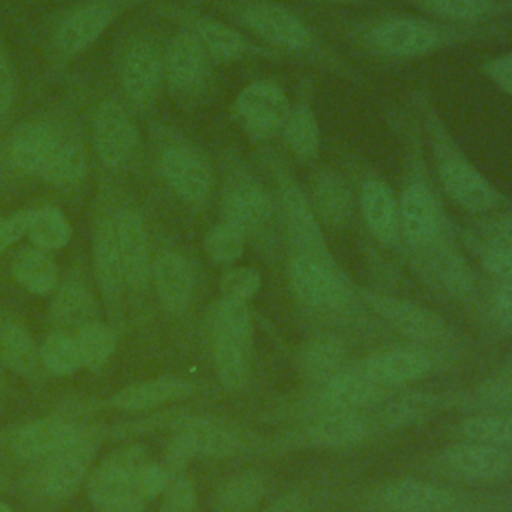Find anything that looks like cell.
<instances>
[{
	"mask_svg": "<svg viewBox=\"0 0 512 512\" xmlns=\"http://www.w3.org/2000/svg\"><path fill=\"white\" fill-rule=\"evenodd\" d=\"M150 458L140 444L110 452L90 474L88 496L100 512H140L150 498L144 490V468Z\"/></svg>",
	"mask_w": 512,
	"mask_h": 512,
	"instance_id": "1",
	"label": "cell"
},
{
	"mask_svg": "<svg viewBox=\"0 0 512 512\" xmlns=\"http://www.w3.org/2000/svg\"><path fill=\"white\" fill-rule=\"evenodd\" d=\"M254 322L248 304L220 298L212 312V352L226 390H240L250 376Z\"/></svg>",
	"mask_w": 512,
	"mask_h": 512,
	"instance_id": "2",
	"label": "cell"
},
{
	"mask_svg": "<svg viewBox=\"0 0 512 512\" xmlns=\"http://www.w3.org/2000/svg\"><path fill=\"white\" fill-rule=\"evenodd\" d=\"M96 444V434L90 428H82L68 446L36 462L38 466L30 480L32 492L46 502L68 500L86 480Z\"/></svg>",
	"mask_w": 512,
	"mask_h": 512,
	"instance_id": "3",
	"label": "cell"
},
{
	"mask_svg": "<svg viewBox=\"0 0 512 512\" xmlns=\"http://www.w3.org/2000/svg\"><path fill=\"white\" fill-rule=\"evenodd\" d=\"M288 284L292 294L308 308L332 310L350 296V286L330 256L296 252L288 262Z\"/></svg>",
	"mask_w": 512,
	"mask_h": 512,
	"instance_id": "4",
	"label": "cell"
},
{
	"mask_svg": "<svg viewBox=\"0 0 512 512\" xmlns=\"http://www.w3.org/2000/svg\"><path fill=\"white\" fill-rule=\"evenodd\" d=\"M238 432L214 418H188L172 434L166 446L164 464L180 474L194 458H224L238 450Z\"/></svg>",
	"mask_w": 512,
	"mask_h": 512,
	"instance_id": "5",
	"label": "cell"
},
{
	"mask_svg": "<svg viewBox=\"0 0 512 512\" xmlns=\"http://www.w3.org/2000/svg\"><path fill=\"white\" fill-rule=\"evenodd\" d=\"M444 32L424 18H388L368 32V44L386 56L414 58L440 48Z\"/></svg>",
	"mask_w": 512,
	"mask_h": 512,
	"instance_id": "6",
	"label": "cell"
},
{
	"mask_svg": "<svg viewBox=\"0 0 512 512\" xmlns=\"http://www.w3.org/2000/svg\"><path fill=\"white\" fill-rule=\"evenodd\" d=\"M236 114L244 128L254 136H270L280 130L290 114L286 92L270 82L258 80L240 90Z\"/></svg>",
	"mask_w": 512,
	"mask_h": 512,
	"instance_id": "7",
	"label": "cell"
},
{
	"mask_svg": "<svg viewBox=\"0 0 512 512\" xmlns=\"http://www.w3.org/2000/svg\"><path fill=\"white\" fill-rule=\"evenodd\" d=\"M94 142L104 166L128 164L138 146V132L130 114L114 100L100 102L94 116Z\"/></svg>",
	"mask_w": 512,
	"mask_h": 512,
	"instance_id": "8",
	"label": "cell"
},
{
	"mask_svg": "<svg viewBox=\"0 0 512 512\" xmlns=\"http://www.w3.org/2000/svg\"><path fill=\"white\" fill-rule=\"evenodd\" d=\"M364 300L380 318H384V322L406 338L430 342L440 340L446 334V322L440 314L410 300L376 292H364Z\"/></svg>",
	"mask_w": 512,
	"mask_h": 512,
	"instance_id": "9",
	"label": "cell"
},
{
	"mask_svg": "<svg viewBox=\"0 0 512 512\" xmlns=\"http://www.w3.org/2000/svg\"><path fill=\"white\" fill-rule=\"evenodd\" d=\"M240 16H242V22L254 34L262 36L264 40L276 46L300 50L310 46L312 42V34L306 28V24L296 14H292L290 10L278 4H268V2L248 4Z\"/></svg>",
	"mask_w": 512,
	"mask_h": 512,
	"instance_id": "10",
	"label": "cell"
},
{
	"mask_svg": "<svg viewBox=\"0 0 512 512\" xmlns=\"http://www.w3.org/2000/svg\"><path fill=\"white\" fill-rule=\"evenodd\" d=\"M160 170L168 186L186 202H202L212 186L208 162L188 146H170L160 156Z\"/></svg>",
	"mask_w": 512,
	"mask_h": 512,
	"instance_id": "11",
	"label": "cell"
},
{
	"mask_svg": "<svg viewBox=\"0 0 512 512\" xmlns=\"http://www.w3.org/2000/svg\"><path fill=\"white\" fill-rule=\"evenodd\" d=\"M280 190H282V212H284L286 230L296 250L304 254L330 256L310 198L288 176L282 178Z\"/></svg>",
	"mask_w": 512,
	"mask_h": 512,
	"instance_id": "12",
	"label": "cell"
},
{
	"mask_svg": "<svg viewBox=\"0 0 512 512\" xmlns=\"http://www.w3.org/2000/svg\"><path fill=\"white\" fill-rule=\"evenodd\" d=\"M398 226L406 242L416 250L438 240L440 210L424 184L412 182L404 188L398 204Z\"/></svg>",
	"mask_w": 512,
	"mask_h": 512,
	"instance_id": "13",
	"label": "cell"
},
{
	"mask_svg": "<svg viewBox=\"0 0 512 512\" xmlns=\"http://www.w3.org/2000/svg\"><path fill=\"white\" fill-rule=\"evenodd\" d=\"M438 174L446 194L462 208L470 212H486L498 204V192L464 158H442L438 164Z\"/></svg>",
	"mask_w": 512,
	"mask_h": 512,
	"instance_id": "14",
	"label": "cell"
},
{
	"mask_svg": "<svg viewBox=\"0 0 512 512\" xmlns=\"http://www.w3.org/2000/svg\"><path fill=\"white\" fill-rule=\"evenodd\" d=\"M420 252V272L438 290L452 296H466L474 290V276L464 256L450 244L432 242Z\"/></svg>",
	"mask_w": 512,
	"mask_h": 512,
	"instance_id": "15",
	"label": "cell"
},
{
	"mask_svg": "<svg viewBox=\"0 0 512 512\" xmlns=\"http://www.w3.org/2000/svg\"><path fill=\"white\" fill-rule=\"evenodd\" d=\"M442 462L458 478L470 482H488L506 474L510 456L502 448L468 440L448 446L442 452Z\"/></svg>",
	"mask_w": 512,
	"mask_h": 512,
	"instance_id": "16",
	"label": "cell"
},
{
	"mask_svg": "<svg viewBox=\"0 0 512 512\" xmlns=\"http://www.w3.org/2000/svg\"><path fill=\"white\" fill-rule=\"evenodd\" d=\"M358 368L378 386L392 388L428 374L432 368V356L422 348H396L368 356L358 364Z\"/></svg>",
	"mask_w": 512,
	"mask_h": 512,
	"instance_id": "17",
	"label": "cell"
},
{
	"mask_svg": "<svg viewBox=\"0 0 512 512\" xmlns=\"http://www.w3.org/2000/svg\"><path fill=\"white\" fill-rule=\"evenodd\" d=\"M116 224L126 286H130L134 292H142L152 276L150 246L144 222L136 212L122 210L116 214Z\"/></svg>",
	"mask_w": 512,
	"mask_h": 512,
	"instance_id": "18",
	"label": "cell"
},
{
	"mask_svg": "<svg viewBox=\"0 0 512 512\" xmlns=\"http://www.w3.org/2000/svg\"><path fill=\"white\" fill-rule=\"evenodd\" d=\"M388 388L372 382L358 366L342 368L328 378L320 392L322 412H358L376 402Z\"/></svg>",
	"mask_w": 512,
	"mask_h": 512,
	"instance_id": "19",
	"label": "cell"
},
{
	"mask_svg": "<svg viewBox=\"0 0 512 512\" xmlns=\"http://www.w3.org/2000/svg\"><path fill=\"white\" fill-rule=\"evenodd\" d=\"M82 428L84 426H78L64 418H40L22 426L16 432L12 448L22 460L40 462L68 446Z\"/></svg>",
	"mask_w": 512,
	"mask_h": 512,
	"instance_id": "20",
	"label": "cell"
},
{
	"mask_svg": "<svg viewBox=\"0 0 512 512\" xmlns=\"http://www.w3.org/2000/svg\"><path fill=\"white\" fill-rule=\"evenodd\" d=\"M224 222L240 230L244 236L264 228L272 216L270 196L250 180L232 184L222 200Z\"/></svg>",
	"mask_w": 512,
	"mask_h": 512,
	"instance_id": "21",
	"label": "cell"
},
{
	"mask_svg": "<svg viewBox=\"0 0 512 512\" xmlns=\"http://www.w3.org/2000/svg\"><path fill=\"white\" fill-rule=\"evenodd\" d=\"M94 268H96L98 284L106 302L110 306L112 304L118 306L126 280H124L116 216H110L98 224L96 238H94Z\"/></svg>",
	"mask_w": 512,
	"mask_h": 512,
	"instance_id": "22",
	"label": "cell"
},
{
	"mask_svg": "<svg viewBox=\"0 0 512 512\" xmlns=\"http://www.w3.org/2000/svg\"><path fill=\"white\" fill-rule=\"evenodd\" d=\"M206 50L194 34L182 32L168 44L162 70L168 84L178 92L194 90L206 74Z\"/></svg>",
	"mask_w": 512,
	"mask_h": 512,
	"instance_id": "23",
	"label": "cell"
},
{
	"mask_svg": "<svg viewBox=\"0 0 512 512\" xmlns=\"http://www.w3.org/2000/svg\"><path fill=\"white\" fill-rule=\"evenodd\" d=\"M380 498L388 512H446L454 502L450 490L418 478L390 482Z\"/></svg>",
	"mask_w": 512,
	"mask_h": 512,
	"instance_id": "24",
	"label": "cell"
},
{
	"mask_svg": "<svg viewBox=\"0 0 512 512\" xmlns=\"http://www.w3.org/2000/svg\"><path fill=\"white\" fill-rule=\"evenodd\" d=\"M372 432V420L364 412H322L304 430V438L320 448H344L362 442Z\"/></svg>",
	"mask_w": 512,
	"mask_h": 512,
	"instance_id": "25",
	"label": "cell"
},
{
	"mask_svg": "<svg viewBox=\"0 0 512 512\" xmlns=\"http://www.w3.org/2000/svg\"><path fill=\"white\" fill-rule=\"evenodd\" d=\"M192 394V384L178 376H160L130 384L110 396V406L118 410L138 412L162 406L166 402L182 400Z\"/></svg>",
	"mask_w": 512,
	"mask_h": 512,
	"instance_id": "26",
	"label": "cell"
},
{
	"mask_svg": "<svg viewBox=\"0 0 512 512\" xmlns=\"http://www.w3.org/2000/svg\"><path fill=\"white\" fill-rule=\"evenodd\" d=\"M114 10L106 2H94L68 14L56 32V44L64 54L86 50L112 22Z\"/></svg>",
	"mask_w": 512,
	"mask_h": 512,
	"instance_id": "27",
	"label": "cell"
},
{
	"mask_svg": "<svg viewBox=\"0 0 512 512\" xmlns=\"http://www.w3.org/2000/svg\"><path fill=\"white\" fill-rule=\"evenodd\" d=\"M120 78L124 92L136 100H148L162 78V60L156 48L148 42H136L126 50L120 66Z\"/></svg>",
	"mask_w": 512,
	"mask_h": 512,
	"instance_id": "28",
	"label": "cell"
},
{
	"mask_svg": "<svg viewBox=\"0 0 512 512\" xmlns=\"http://www.w3.org/2000/svg\"><path fill=\"white\" fill-rule=\"evenodd\" d=\"M152 276L160 300L172 312H180L192 298V270L188 260L174 252L164 250L152 264Z\"/></svg>",
	"mask_w": 512,
	"mask_h": 512,
	"instance_id": "29",
	"label": "cell"
},
{
	"mask_svg": "<svg viewBox=\"0 0 512 512\" xmlns=\"http://www.w3.org/2000/svg\"><path fill=\"white\" fill-rule=\"evenodd\" d=\"M60 136L44 124H26L10 140V162L22 174H42Z\"/></svg>",
	"mask_w": 512,
	"mask_h": 512,
	"instance_id": "30",
	"label": "cell"
},
{
	"mask_svg": "<svg viewBox=\"0 0 512 512\" xmlns=\"http://www.w3.org/2000/svg\"><path fill=\"white\" fill-rule=\"evenodd\" d=\"M360 206L364 222L374 238L392 242L398 234V204L390 188L380 180H368L360 190Z\"/></svg>",
	"mask_w": 512,
	"mask_h": 512,
	"instance_id": "31",
	"label": "cell"
},
{
	"mask_svg": "<svg viewBox=\"0 0 512 512\" xmlns=\"http://www.w3.org/2000/svg\"><path fill=\"white\" fill-rule=\"evenodd\" d=\"M266 492L262 476L254 470H244L228 476L214 492V512H254Z\"/></svg>",
	"mask_w": 512,
	"mask_h": 512,
	"instance_id": "32",
	"label": "cell"
},
{
	"mask_svg": "<svg viewBox=\"0 0 512 512\" xmlns=\"http://www.w3.org/2000/svg\"><path fill=\"white\" fill-rule=\"evenodd\" d=\"M346 348L332 336H316L308 340L296 358L298 370L312 382H326L344 368Z\"/></svg>",
	"mask_w": 512,
	"mask_h": 512,
	"instance_id": "33",
	"label": "cell"
},
{
	"mask_svg": "<svg viewBox=\"0 0 512 512\" xmlns=\"http://www.w3.org/2000/svg\"><path fill=\"white\" fill-rule=\"evenodd\" d=\"M0 360L18 374L30 376L36 372L40 354L30 332L16 320L0 322Z\"/></svg>",
	"mask_w": 512,
	"mask_h": 512,
	"instance_id": "34",
	"label": "cell"
},
{
	"mask_svg": "<svg viewBox=\"0 0 512 512\" xmlns=\"http://www.w3.org/2000/svg\"><path fill=\"white\" fill-rule=\"evenodd\" d=\"M314 212L328 226H344L350 216V192L348 186L332 172L318 174L312 190Z\"/></svg>",
	"mask_w": 512,
	"mask_h": 512,
	"instance_id": "35",
	"label": "cell"
},
{
	"mask_svg": "<svg viewBox=\"0 0 512 512\" xmlns=\"http://www.w3.org/2000/svg\"><path fill=\"white\" fill-rule=\"evenodd\" d=\"M12 274L16 282L32 294H48L58 284V266L46 250L40 248L22 250L12 264Z\"/></svg>",
	"mask_w": 512,
	"mask_h": 512,
	"instance_id": "36",
	"label": "cell"
},
{
	"mask_svg": "<svg viewBox=\"0 0 512 512\" xmlns=\"http://www.w3.org/2000/svg\"><path fill=\"white\" fill-rule=\"evenodd\" d=\"M84 172H86V154L82 146L74 140L60 136L40 176L54 186H74L82 180Z\"/></svg>",
	"mask_w": 512,
	"mask_h": 512,
	"instance_id": "37",
	"label": "cell"
},
{
	"mask_svg": "<svg viewBox=\"0 0 512 512\" xmlns=\"http://www.w3.org/2000/svg\"><path fill=\"white\" fill-rule=\"evenodd\" d=\"M96 312L92 294L80 284H66L58 290L50 306V318L58 326H74L76 330L92 320Z\"/></svg>",
	"mask_w": 512,
	"mask_h": 512,
	"instance_id": "38",
	"label": "cell"
},
{
	"mask_svg": "<svg viewBox=\"0 0 512 512\" xmlns=\"http://www.w3.org/2000/svg\"><path fill=\"white\" fill-rule=\"evenodd\" d=\"M76 346L82 366L88 370H100L108 364L116 350L114 330L98 320H92L76 330Z\"/></svg>",
	"mask_w": 512,
	"mask_h": 512,
	"instance_id": "39",
	"label": "cell"
},
{
	"mask_svg": "<svg viewBox=\"0 0 512 512\" xmlns=\"http://www.w3.org/2000/svg\"><path fill=\"white\" fill-rule=\"evenodd\" d=\"M436 408V400L430 394L408 392L392 398L380 412L378 422L382 428H404L430 418Z\"/></svg>",
	"mask_w": 512,
	"mask_h": 512,
	"instance_id": "40",
	"label": "cell"
},
{
	"mask_svg": "<svg viewBox=\"0 0 512 512\" xmlns=\"http://www.w3.org/2000/svg\"><path fill=\"white\" fill-rule=\"evenodd\" d=\"M194 36L200 40L206 54H210L212 58L222 60V62L236 60L246 52V42H244L242 34L222 22L202 20L196 26Z\"/></svg>",
	"mask_w": 512,
	"mask_h": 512,
	"instance_id": "41",
	"label": "cell"
},
{
	"mask_svg": "<svg viewBox=\"0 0 512 512\" xmlns=\"http://www.w3.org/2000/svg\"><path fill=\"white\" fill-rule=\"evenodd\" d=\"M282 130L288 148L298 158H310L316 154L320 144V132L310 106L300 104L296 106V110H290Z\"/></svg>",
	"mask_w": 512,
	"mask_h": 512,
	"instance_id": "42",
	"label": "cell"
},
{
	"mask_svg": "<svg viewBox=\"0 0 512 512\" xmlns=\"http://www.w3.org/2000/svg\"><path fill=\"white\" fill-rule=\"evenodd\" d=\"M28 236L32 244L40 250H58L68 244L72 236V226L58 208L44 206L40 210H34Z\"/></svg>",
	"mask_w": 512,
	"mask_h": 512,
	"instance_id": "43",
	"label": "cell"
},
{
	"mask_svg": "<svg viewBox=\"0 0 512 512\" xmlns=\"http://www.w3.org/2000/svg\"><path fill=\"white\" fill-rule=\"evenodd\" d=\"M460 432L480 444L506 448L512 446V414H476L460 422Z\"/></svg>",
	"mask_w": 512,
	"mask_h": 512,
	"instance_id": "44",
	"label": "cell"
},
{
	"mask_svg": "<svg viewBox=\"0 0 512 512\" xmlns=\"http://www.w3.org/2000/svg\"><path fill=\"white\" fill-rule=\"evenodd\" d=\"M40 362L54 376H70L82 368L76 338L66 332H52L44 338L40 350Z\"/></svg>",
	"mask_w": 512,
	"mask_h": 512,
	"instance_id": "45",
	"label": "cell"
},
{
	"mask_svg": "<svg viewBox=\"0 0 512 512\" xmlns=\"http://www.w3.org/2000/svg\"><path fill=\"white\" fill-rule=\"evenodd\" d=\"M424 12L450 20H478L492 12L496 0H410Z\"/></svg>",
	"mask_w": 512,
	"mask_h": 512,
	"instance_id": "46",
	"label": "cell"
},
{
	"mask_svg": "<svg viewBox=\"0 0 512 512\" xmlns=\"http://www.w3.org/2000/svg\"><path fill=\"white\" fill-rule=\"evenodd\" d=\"M206 252L218 264H232L244 252V234L234 226L222 222L206 236Z\"/></svg>",
	"mask_w": 512,
	"mask_h": 512,
	"instance_id": "47",
	"label": "cell"
},
{
	"mask_svg": "<svg viewBox=\"0 0 512 512\" xmlns=\"http://www.w3.org/2000/svg\"><path fill=\"white\" fill-rule=\"evenodd\" d=\"M262 286V274L252 266L228 268L220 278L222 298L248 304Z\"/></svg>",
	"mask_w": 512,
	"mask_h": 512,
	"instance_id": "48",
	"label": "cell"
},
{
	"mask_svg": "<svg viewBox=\"0 0 512 512\" xmlns=\"http://www.w3.org/2000/svg\"><path fill=\"white\" fill-rule=\"evenodd\" d=\"M476 398L490 408H512V364L484 380L476 390Z\"/></svg>",
	"mask_w": 512,
	"mask_h": 512,
	"instance_id": "49",
	"label": "cell"
},
{
	"mask_svg": "<svg viewBox=\"0 0 512 512\" xmlns=\"http://www.w3.org/2000/svg\"><path fill=\"white\" fill-rule=\"evenodd\" d=\"M32 216H34V210L26 208L8 218H2V222H0V254L4 250H8L12 244H16L22 236L28 234Z\"/></svg>",
	"mask_w": 512,
	"mask_h": 512,
	"instance_id": "50",
	"label": "cell"
},
{
	"mask_svg": "<svg viewBox=\"0 0 512 512\" xmlns=\"http://www.w3.org/2000/svg\"><path fill=\"white\" fill-rule=\"evenodd\" d=\"M478 234L488 248H512V216H498L482 222Z\"/></svg>",
	"mask_w": 512,
	"mask_h": 512,
	"instance_id": "51",
	"label": "cell"
},
{
	"mask_svg": "<svg viewBox=\"0 0 512 512\" xmlns=\"http://www.w3.org/2000/svg\"><path fill=\"white\" fill-rule=\"evenodd\" d=\"M480 262L488 274L502 278L504 282H512V248H488L484 250Z\"/></svg>",
	"mask_w": 512,
	"mask_h": 512,
	"instance_id": "52",
	"label": "cell"
},
{
	"mask_svg": "<svg viewBox=\"0 0 512 512\" xmlns=\"http://www.w3.org/2000/svg\"><path fill=\"white\" fill-rule=\"evenodd\" d=\"M490 312L500 326L512 328V282H502L494 290L490 300Z\"/></svg>",
	"mask_w": 512,
	"mask_h": 512,
	"instance_id": "53",
	"label": "cell"
},
{
	"mask_svg": "<svg viewBox=\"0 0 512 512\" xmlns=\"http://www.w3.org/2000/svg\"><path fill=\"white\" fill-rule=\"evenodd\" d=\"M486 74L500 90L512 96V52L490 60L486 66Z\"/></svg>",
	"mask_w": 512,
	"mask_h": 512,
	"instance_id": "54",
	"label": "cell"
},
{
	"mask_svg": "<svg viewBox=\"0 0 512 512\" xmlns=\"http://www.w3.org/2000/svg\"><path fill=\"white\" fill-rule=\"evenodd\" d=\"M12 102H14V72L8 60L4 58V54H0V114H6Z\"/></svg>",
	"mask_w": 512,
	"mask_h": 512,
	"instance_id": "55",
	"label": "cell"
},
{
	"mask_svg": "<svg viewBox=\"0 0 512 512\" xmlns=\"http://www.w3.org/2000/svg\"><path fill=\"white\" fill-rule=\"evenodd\" d=\"M262 512H306V500L298 492H290V494L274 500Z\"/></svg>",
	"mask_w": 512,
	"mask_h": 512,
	"instance_id": "56",
	"label": "cell"
},
{
	"mask_svg": "<svg viewBox=\"0 0 512 512\" xmlns=\"http://www.w3.org/2000/svg\"><path fill=\"white\" fill-rule=\"evenodd\" d=\"M160 512H200L198 506H184V504H174L168 500H162Z\"/></svg>",
	"mask_w": 512,
	"mask_h": 512,
	"instance_id": "57",
	"label": "cell"
},
{
	"mask_svg": "<svg viewBox=\"0 0 512 512\" xmlns=\"http://www.w3.org/2000/svg\"><path fill=\"white\" fill-rule=\"evenodd\" d=\"M0 512H14V510H12L10 506H6V504H2V502H0Z\"/></svg>",
	"mask_w": 512,
	"mask_h": 512,
	"instance_id": "58",
	"label": "cell"
},
{
	"mask_svg": "<svg viewBox=\"0 0 512 512\" xmlns=\"http://www.w3.org/2000/svg\"><path fill=\"white\" fill-rule=\"evenodd\" d=\"M0 222H2V216H0Z\"/></svg>",
	"mask_w": 512,
	"mask_h": 512,
	"instance_id": "59",
	"label": "cell"
}]
</instances>
